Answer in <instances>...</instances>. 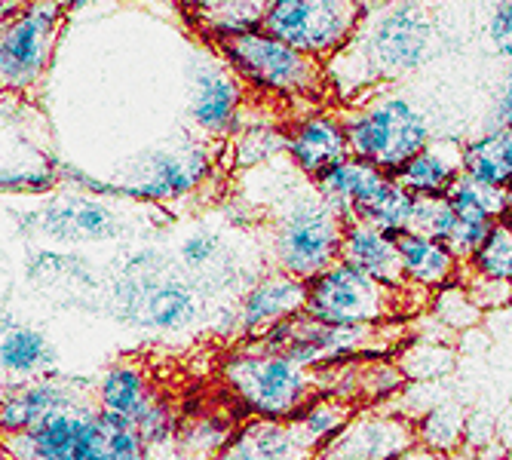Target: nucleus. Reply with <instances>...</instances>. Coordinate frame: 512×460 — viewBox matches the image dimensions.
<instances>
[{
  "mask_svg": "<svg viewBox=\"0 0 512 460\" xmlns=\"http://www.w3.org/2000/svg\"><path fill=\"white\" fill-rule=\"evenodd\" d=\"M433 46L436 22L424 4H368L347 50L325 65L329 86L347 92L399 80L421 68L433 56Z\"/></svg>",
  "mask_w": 512,
  "mask_h": 460,
  "instance_id": "f257e3e1",
  "label": "nucleus"
},
{
  "mask_svg": "<svg viewBox=\"0 0 512 460\" xmlns=\"http://www.w3.org/2000/svg\"><path fill=\"white\" fill-rule=\"evenodd\" d=\"M7 460H145L132 424L96 405V396L50 414L37 427L0 439Z\"/></svg>",
  "mask_w": 512,
  "mask_h": 460,
  "instance_id": "f03ea898",
  "label": "nucleus"
},
{
  "mask_svg": "<svg viewBox=\"0 0 512 460\" xmlns=\"http://www.w3.org/2000/svg\"><path fill=\"white\" fill-rule=\"evenodd\" d=\"M215 56L240 77L243 86L258 89L270 99H319L329 89V71L322 62L292 50L267 31H249L212 43Z\"/></svg>",
  "mask_w": 512,
  "mask_h": 460,
  "instance_id": "7ed1b4c3",
  "label": "nucleus"
},
{
  "mask_svg": "<svg viewBox=\"0 0 512 460\" xmlns=\"http://www.w3.org/2000/svg\"><path fill=\"white\" fill-rule=\"evenodd\" d=\"M221 381L252 418L267 421H295L316 396L310 372L252 341L240 344L221 362Z\"/></svg>",
  "mask_w": 512,
  "mask_h": 460,
  "instance_id": "20e7f679",
  "label": "nucleus"
},
{
  "mask_svg": "<svg viewBox=\"0 0 512 460\" xmlns=\"http://www.w3.org/2000/svg\"><path fill=\"white\" fill-rule=\"evenodd\" d=\"M341 215L310 188L292 194L279 206L270 227V255L276 270H283L298 280H313L316 273L329 270L341 261Z\"/></svg>",
  "mask_w": 512,
  "mask_h": 460,
  "instance_id": "39448f33",
  "label": "nucleus"
},
{
  "mask_svg": "<svg viewBox=\"0 0 512 460\" xmlns=\"http://www.w3.org/2000/svg\"><path fill=\"white\" fill-rule=\"evenodd\" d=\"M350 157L365 160L390 178L430 142V120L405 96H378L344 117Z\"/></svg>",
  "mask_w": 512,
  "mask_h": 460,
  "instance_id": "423d86ee",
  "label": "nucleus"
},
{
  "mask_svg": "<svg viewBox=\"0 0 512 460\" xmlns=\"http://www.w3.org/2000/svg\"><path fill=\"white\" fill-rule=\"evenodd\" d=\"M365 13L368 4H353V0H270L264 7L261 31L329 65L347 50Z\"/></svg>",
  "mask_w": 512,
  "mask_h": 460,
  "instance_id": "0eeeda50",
  "label": "nucleus"
},
{
  "mask_svg": "<svg viewBox=\"0 0 512 460\" xmlns=\"http://www.w3.org/2000/svg\"><path fill=\"white\" fill-rule=\"evenodd\" d=\"M405 292H393L356 267L335 261L329 270L307 280V304L304 313L341 329H375L396 316Z\"/></svg>",
  "mask_w": 512,
  "mask_h": 460,
  "instance_id": "6e6552de",
  "label": "nucleus"
},
{
  "mask_svg": "<svg viewBox=\"0 0 512 460\" xmlns=\"http://www.w3.org/2000/svg\"><path fill=\"white\" fill-rule=\"evenodd\" d=\"M65 7L59 4H13L0 7V86L31 89L53 59Z\"/></svg>",
  "mask_w": 512,
  "mask_h": 460,
  "instance_id": "1a4fd4ad",
  "label": "nucleus"
},
{
  "mask_svg": "<svg viewBox=\"0 0 512 460\" xmlns=\"http://www.w3.org/2000/svg\"><path fill=\"white\" fill-rule=\"evenodd\" d=\"M378 338L375 329H341V326H325V322L298 313L283 322H276L267 332L246 338L261 350L279 353L301 365L304 372H319V368H332L350 359H365L371 353V341Z\"/></svg>",
  "mask_w": 512,
  "mask_h": 460,
  "instance_id": "9d476101",
  "label": "nucleus"
},
{
  "mask_svg": "<svg viewBox=\"0 0 512 460\" xmlns=\"http://www.w3.org/2000/svg\"><path fill=\"white\" fill-rule=\"evenodd\" d=\"M96 405L135 427L145 445L166 442L175 430L169 405L151 390L148 375L132 362H117L96 384Z\"/></svg>",
  "mask_w": 512,
  "mask_h": 460,
  "instance_id": "9b49d317",
  "label": "nucleus"
},
{
  "mask_svg": "<svg viewBox=\"0 0 512 460\" xmlns=\"http://www.w3.org/2000/svg\"><path fill=\"white\" fill-rule=\"evenodd\" d=\"M209 154L200 145H181V148H160L135 160L126 181L117 194L132 200H151L166 203L188 197L197 191L209 175Z\"/></svg>",
  "mask_w": 512,
  "mask_h": 460,
  "instance_id": "f8f14e48",
  "label": "nucleus"
},
{
  "mask_svg": "<svg viewBox=\"0 0 512 460\" xmlns=\"http://www.w3.org/2000/svg\"><path fill=\"white\" fill-rule=\"evenodd\" d=\"M417 445L414 424L384 411H362L319 451L316 460H396Z\"/></svg>",
  "mask_w": 512,
  "mask_h": 460,
  "instance_id": "ddd939ff",
  "label": "nucleus"
},
{
  "mask_svg": "<svg viewBox=\"0 0 512 460\" xmlns=\"http://www.w3.org/2000/svg\"><path fill=\"white\" fill-rule=\"evenodd\" d=\"M126 313L151 332H184L200 316V298L184 280L142 276L126 286Z\"/></svg>",
  "mask_w": 512,
  "mask_h": 460,
  "instance_id": "4468645a",
  "label": "nucleus"
},
{
  "mask_svg": "<svg viewBox=\"0 0 512 460\" xmlns=\"http://www.w3.org/2000/svg\"><path fill=\"white\" fill-rule=\"evenodd\" d=\"M92 396H96V387H92V393H86V387L53 378V375L19 381L7 393H0V439L19 436L37 427L40 421H46L50 414L68 405H77L83 399H92Z\"/></svg>",
  "mask_w": 512,
  "mask_h": 460,
  "instance_id": "2eb2a0df",
  "label": "nucleus"
},
{
  "mask_svg": "<svg viewBox=\"0 0 512 460\" xmlns=\"http://www.w3.org/2000/svg\"><path fill=\"white\" fill-rule=\"evenodd\" d=\"M246 99V86L218 56L194 68L188 117L206 135H227L237 126L240 108Z\"/></svg>",
  "mask_w": 512,
  "mask_h": 460,
  "instance_id": "dca6fc26",
  "label": "nucleus"
},
{
  "mask_svg": "<svg viewBox=\"0 0 512 460\" xmlns=\"http://www.w3.org/2000/svg\"><path fill=\"white\" fill-rule=\"evenodd\" d=\"M283 138H286V154L292 166L310 181H316L319 175H325L332 166L350 157L344 120L335 117L332 111H310L298 117L283 132Z\"/></svg>",
  "mask_w": 512,
  "mask_h": 460,
  "instance_id": "f3484780",
  "label": "nucleus"
},
{
  "mask_svg": "<svg viewBox=\"0 0 512 460\" xmlns=\"http://www.w3.org/2000/svg\"><path fill=\"white\" fill-rule=\"evenodd\" d=\"M307 304V283L298 276H289L283 270L264 273L261 280H255L237 307V329L243 338H255L267 332L276 322H283L289 316L304 313Z\"/></svg>",
  "mask_w": 512,
  "mask_h": 460,
  "instance_id": "a211bd4d",
  "label": "nucleus"
},
{
  "mask_svg": "<svg viewBox=\"0 0 512 460\" xmlns=\"http://www.w3.org/2000/svg\"><path fill=\"white\" fill-rule=\"evenodd\" d=\"M316 445L298 430L295 421L249 418L234 430V439L224 448V460H316Z\"/></svg>",
  "mask_w": 512,
  "mask_h": 460,
  "instance_id": "6ab92c4d",
  "label": "nucleus"
},
{
  "mask_svg": "<svg viewBox=\"0 0 512 460\" xmlns=\"http://www.w3.org/2000/svg\"><path fill=\"white\" fill-rule=\"evenodd\" d=\"M341 261L356 267L359 273L371 276L375 283L393 289V292H408L411 289L408 280H405L396 240L381 234V230H375V227L362 224V221H344Z\"/></svg>",
  "mask_w": 512,
  "mask_h": 460,
  "instance_id": "aec40b11",
  "label": "nucleus"
},
{
  "mask_svg": "<svg viewBox=\"0 0 512 460\" xmlns=\"http://www.w3.org/2000/svg\"><path fill=\"white\" fill-rule=\"evenodd\" d=\"M37 227L43 237L62 243H102L120 234L117 215L89 197H65L46 206L37 215Z\"/></svg>",
  "mask_w": 512,
  "mask_h": 460,
  "instance_id": "412c9836",
  "label": "nucleus"
},
{
  "mask_svg": "<svg viewBox=\"0 0 512 460\" xmlns=\"http://www.w3.org/2000/svg\"><path fill=\"white\" fill-rule=\"evenodd\" d=\"M463 142L457 138H433V142L411 157L393 181L411 197H445L451 191V184L463 175Z\"/></svg>",
  "mask_w": 512,
  "mask_h": 460,
  "instance_id": "4be33fe9",
  "label": "nucleus"
},
{
  "mask_svg": "<svg viewBox=\"0 0 512 460\" xmlns=\"http://www.w3.org/2000/svg\"><path fill=\"white\" fill-rule=\"evenodd\" d=\"M390 181L387 172L375 169L365 160H356V157H347L344 163L332 166L325 175H319L313 181V188L319 191V197L329 203L341 221H353L356 212L375 197L384 184Z\"/></svg>",
  "mask_w": 512,
  "mask_h": 460,
  "instance_id": "5701e85b",
  "label": "nucleus"
},
{
  "mask_svg": "<svg viewBox=\"0 0 512 460\" xmlns=\"http://www.w3.org/2000/svg\"><path fill=\"white\" fill-rule=\"evenodd\" d=\"M396 246H399L402 270L411 289L442 292L457 283L460 261L448 252L445 243L421 237V234H402Z\"/></svg>",
  "mask_w": 512,
  "mask_h": 460,
  "instance_id": "b1692460",
  "label": "nucleus"
},
{
  "mask_svg": "<svg viewBox=\"0 0 512 460\" xmlns=\"http://www.w3.org/2000/svg\"><path fill=\"white\" fill-rule=\"evenodd\" d=\"M463 175L482 188L512 194V132L491 126L482 135L463 142Z\"/></svg>",
  "mask_w": 512,
  "mask_h": 460,
  "instance_id": "393cba45",
  "label": "nucleus"
},
{
  "mask_svg": "<svg viewBox=\"0 0 512 460\" xmlns=\"http://www.w3.org/2000/svg\"><path fill=\"white\" fill-rule=\"evenodd\" d=\"M264 7L261 0H212V4H194L191 22L197 31L209 40H227V37H240L249 31H261L264 22Z\"/></svg>",
  "mask_w": 512,
  "mask_h": 460,
  "instance_id": "a878e982",
  "label": "nucleus"
},
{
  "mask_svg": "<svg viewBox=\"0 0 512 460\" xmlns=\"http://www.w3.org/2000/svg\"><path fill=\"white\" fill-rule=\"evenodd\" d=\"M53 362H56L53 347L37 329L13 326L0 338V368L13 378H28V381L46 378Z\"/></svg>",
  "mask_w": 512,
  "mask_h": 460,
  "instance_id": "bb28decb",
  "label": "nucleus"
},
{
  "mask_svg": "<svg viewBox=\"0 0 512 460\" xmlns=\"http://www.w3.org/2000/svg\"><path fill=\"white\" fill-rule=\"evenodd\" d=\"M445 200L451 203L457 221L479 224V227H491L494 221H500L512 209V194L482 188V184L470 181L467 175H460L451 184V191L445 194Z\"/></svg>",
  "mask_w": 512,
  "mask_h": 460,
  "instance_id": "cd10ccee",
  "label": "nucleus"
},
{
  "mask_svg": "<svg viewBox=\"0 0 512 460\" xmlns=\"http://www.w3.org/2000/svg\"><path fill=\"white\" fill-rule=\"evenodd\" d=\"M411 212H414V197L405 194L399 184L390 178L384 188L371 197L353 221H362L368 227H375L381 230V234L399 240L402 234H408V227H411Z\"/></svg>",
  "mask_w": 512,
  "mask_h": 460,
  "instance_id": "c85d7f7f",
  "label": "nucleus"
},
{
  "mask_svg": "<svg viewBox=\"0 0 512 460\" xmlns=\"http://www.w3.org/2000/svg\"><path fill=\"white\" fill-rule=\"evenodd\" d=\"M353 405L350 402H341V399H332V396H313L304 411L295 418L298 430L307 436L310 445H316V451H322L329 445L350 421H353Z\"/></svg>",
  "mask_w": 512,
  "mask_h": 460,
  "instance_id": "c756f323",
  "label": "nucleus"
},
{
  "mask_svg": "<svg viewBox=\"0 0 512 460\" xmlns=\"http://www.w3.org/2000/svg\"><path fill=\"white\" fill-rule=\"evenodd\" d=\"M470 267L476 276H482V280L512 286V218L509 215H503L500 221L491 224L488 237L470 258Z\"/></svg>",
  "mask_w": 512,
  "mask_h": 460,
  "instance_id": "7c9ffc66",
  "label": "nucleus"
},
{
  "mask_svg": "<svg viewBox=\"0 0 512 460\" xmlns=\"http://www.w3.org/2000/svg\"><path fill=\"white\" fill-rule=\"evenodd\" d=\"M454 224H457V215L445 197H414L408 234H421V237L448 243Z\"/></svg>",
  "mask_w": 512,
  "mask_h": 460,
  "instance_id": "2f4dec72",
  "label": "nucleus"
},
{
  "mask_svg": "<svg viewBox=\"0 0 512 460\" xmlns=\"http://www.w3.org/2000/svg\"><path fill=\"white\" fill-rule=\"evenodd\" d=\"M460 436H463V418L454 405L433 408L430 418L421 424V430H417V442L433 451H442V454H448L460 442Z\"/></svg>",
  "mask_w": 512,
  "mask_h": 460,
  "instance_id": "473e14b6",
  "label": "nucleus"
},
{
  "mask_svg": "<svg viewBox=\"0 0 512 460\" xmlns=\"http://www.w3.org/2000/svg\"><path fill=\"white\" fill-rule=\"evenodd\" d=\"M218 255H221V237L212 234V230H197V234H191L181 243V261L191 270L209 267L212 261H218Z\"/></svg>",
  "mask_w": 512,
  "mask_h": 460,
  "instance_id": "72a5a7b5",
  "label": "nucleus"
},
{
  "mask_svg": "<svg viewBox=\"0 0 512 460\" xmlns=\"http://www.w3.org/2000/svg\"><path fill=\"white\" fill-rule=\"evenodd\" d=\"M485 37H488L491 50H494L500 59H509V62H512V0H506V4H497V7L488 13Z\"/></svg>",
  "mask_w": 512,
  "mask_h": 460,
  "instance_id": "f704fd0d",
  "label": "nucleus"
},
{
  "mask_svg": "<svg viewBox=\"0 0 512 460\" xmlns=\"http://www.w3.org/2000/svg\"><path fill=\"white\" fill-rule=\"evenodd\" d=\"M491 126L509 129L512 132V62L503 71L500 83H497V96H494V120Z\"/></svg>",
  "mask_w": 512,
  "mask_h": 460,
  "instance_id": "c9c22d12",
  "label": "nucleus"
},
{
  "mask_svg": "<svg viewBox=\"0 0 512 460\" xmlns=\"http://www.w3.org/2000/svg\"><path fill=\"white\" fill-rule=\"evenodd\" d=\"M396 460H448V454H442V451H433V448H427V445H411L408 451H402Z\"/></svg>",
  "mask_w": 512,
  "mask_h": 460,
  "instance_id": "e433bc0d",
  "label": "nucleus"
},
{
  "mask_svg": "<svg viewBox=\"0 0 512 460\" xmlns=\"http://www.w3.org/2000/svg\"><path fill=\"white\" fill-rule=\"evenodd\" d=\"M0 460H7V451H4V445H0Z\"/></svg>",
  "mask_w": 512,
  "mask_h": 460,
  "instance_id": "4c0bfd02",
  "label": "nucleus"
},
{
  "mask_svg": "<svg viewBox=\"0 0 512 460\" xmlns=\"http://www.w3.org/2000/svg\"><path fill=\"white\" fill-rule=\"evenodd\" d=\"M509 218H512V212H509Z\"/></svg>",
  "mask_w": 512,
  "mask_h": 460,
  "instance_id": "58836bf2",
  "label": "nucleus"
}]
</instances>
